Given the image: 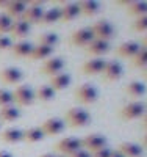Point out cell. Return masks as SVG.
I'll list each match as a JSON object with an SVG mask.
<instances>
[{
	"label": "cell",
	"mask_w": 147,
	"mask_h": 157,
	"mask_svg": "<svg viewBox=\"0 0 147 157\" xmlns=\"http://www.w3.org/2000/svg\"><path fill=\"white\" fill-rule=\"evenodd\" d=\"M64 124L69 126L71 129H82L85 126L89 124L91 121V115L85 110V109H80V107H74L69 109L64 115Z\"/></svg>",
	"instance_id": "6da1fadb"
},
{
	"label": "cell",
	"mask_w": 147,
	"mask_h": 157,
	"mask_svg": "<svg viewBox=\"0 0 147 157\" xmlns=\"http://www.w3.org/2000/svg\"><path fill=\"white\" fill-rule=\"evenodd\" d=\"M74 99L82 104V105H91L99 99V91L94 85L91 83H83L74 91Z\"/></svg>",
	"instance_id": "7a4b0ae2"
},
{
	"label": "cell",
	"mask_w": 147,
	"mask_h": 157,
	"mask_svg": "<svg viewBox=\"0 0 147 157\" xmlns=\"http://www.w3.org/2000/svg\"><path fill=\"white\" fill-rule=\"evenodd\" d=\"M13 96V104H16V107H30L35 102V91L27 86V85H19L14 88V91H11Z\"/></svg>",
	"instance_id": "3957f363"
},
{
	"label": "cell",
	"mask_w": 147,
	"mask_h": 157,
	"mask_svg": "<svg viewBox=\"0 0 147 157\" xmlns=\"http://www.w3.org/2000/svg\"><path fill=\"white\" fill-rule=\"evenodd\" d=\"M91 30H92V35H94V39H100V41H105V43H110L114 38V33H116L111 22L106 21V19L96 22L91 27Z\"/></svg>",
	"instance_id": "277c9868"
},
{
	"label": "cell",
	"mask_w": 147,
	"mask_h": 157,
	"mask_svg": "<svg viewBox=\"0 0 147 157\" xmlns=\"http://www.w3.org/2000/svg\"><path fill=\"white\" fill-rule=\"evenodd\" d=\"M53 149L57 152H60L63 157H68V155L74 154L75 151L82 149V140L77 137H64L55 143Z\"/></svg>",
	"instance_id": "5b68a950"
},
{
	"label": "cell",
	"mask_w": 147,
	"mask_h": 157,
	"mask_svg": "<svg viewBox=\"0 0 147 157\" xmlns=\"http://www.w3.org/2000/svg\"><path fill=\"white\" fill-rule=\"evenodd\" d=\"M145 112V107L144 104L139 102V101H133V102H128L125 105L119 110V116H121L122 121H133V120H138L141 118Z\"/></svg>",
	"instance_id": "8992f818"
},
{
	"label": "cell",
	"mask_w": 147,
	"mask_h": 157,
	"mask_svg": "<svg viewBox=\"0 0 147 157\" xmlns=\"http://www.w3.org/2000/svg\"><path fill=\"white\" fill-rule=\"evenodd\" d=\"M122 75H124V66H122L121 61L110 60V61L105 63V68H103V72H102L103 82H106V83L117 82V80H121Z\"/></svg>",
	"instance_id": "52a82bcc"
},
{
	"label": "cell",
	"mask_w": 147,
	"mask_h": 157,
	"mask_svg": "<svg viewBox=\"0 0 147 157\" xmlns=\"http://www.w3.org/2000/svg\"><path fill=\"white\" fill-rule=\"evenodd\" d=\"M80 140H82V148L85 151H88L89 154H94V152L106 148V145H108V140L99 134H89L85 138H80Z\"/></svg>",
	"instance_id": "ba28073f"
},
{
	"label": "cell",
	"mask_w": 147,
	"mask_h": 157,
	"mask_svg": "<svg viewBox=\"0 0 147 157\" xmlns=\"http://www.w3.org/2000/svg\"><path fill=\"white\" fill-rule=\"evenodd\" d=\"M42 13H44V8H42V2H27V10L22 14V21L27 22L28 25H33V24H39L42 17Z\"/></svg>",
	"instance_id": "9c48e42d"
},
{
	"label": "cell",
	"mask_w": 147,
	"mask_h": 157,
	"mask_svg": "<svg viewBox=\"0 0 147 157\" xmlns=\"http://www.w3.org/2000/svg\"><path fill=\"white\" fill-rule=\"evenodd\" d=\"M64 66H66L64 58H61V57H50V58L44 60V63H42L41 69H39V72H41L42 75L52 77V75H57V74L63 72Z\"/></svg>",
	"instance_id": "30bf717a"
},
{
	"label": "cell",
	"mask_w": 147,
	"mask_h": 157,
	"mask_svg": "<svg viewBox=\"0 0 147 157\" xmlns=\"http://www.w3.org/2000/svg\"><path fill=\"white\" fill-rule=\"evenodd\" d=\"M91 41H94V35H92V30L91 27H82L75 30L71 38H69V43L74 46V47H86Z\"/></svg>",
	"instance_id": "8fae6325"
},
{
	"label": "cell",
	"mask_w": 147,
	"mask_h": 157,
	"mask_svg": "<svg viewBox=\"0 0 147 157\" xmlns=\"http://www.w3.org/2000/svg\"><path fill=\"white\" fill-rule=\"evenodd\" d=\"M39 127H41L44 137H57L64 132L66 124L61 118H47Z\"/></svg>",
	"instance_id": "7c38bea8"
},
{
	"label": "cell",
	"mask_w": 147,
	"mask_h": 157,
	"mask_svg": "<svg viewBox=\"0 0 147 157\" xmlns=\"http://www.w3.org/2000/svg\"><path fill=\"white\" fill-rule=\"evenodd\" d=\"M0 80L6 85H17L24 80V72L19 68L8 66V68L0 71Z\"/></svg>",
	"instance_id": "4fadbf2b"
},
{
	"label": "cell",
	"mask_w": 147,
	"mask_h": 157,
	"mask_svg": "<svg viewBox=\"0 0 147 157\" xmlns=\"http://www.w3.org/2000/svg\"><path fill=\"white\" fill-rule=\"evenodd\" d=\"M105 63H106V60H103V58H91L82 64L80 71H82L83 75H99L103 72Z\"/></svg>",
	"instance_id": "5bb4252c"
},
{
	"label": "cell",
	"mask_w": 147,
	"mask_h": 157,
	"mask_svg": "<svg viewBox=\"0 0 147 157\" xmlns=\"http://www.w3.org/2000/svg\"><path fill=\"white\" fill-rule=\"evenodd\" d=\"M60 22H72L80 16V8L78 3L74 2H68V3H63L60 8Z\"/></svg>",
	"instance_id": "9a60e30c"
},
{
	"label": "cell",
	"mask_w": 147,
	"mask_h": 157,
	"mask_svg": "<svg viewBox=\"0 0 147 157\" xmlns=\"http://www.w3.org/2000/svg\"><path fill=\"white\" fill-rule=\"evenodd\" d=\"M85 52L88 55H92L94 58H102L103 55H106L110 52V43L100 41V39H94V41H91L85 47Z\"/></svg>",
	"instance_id": "2e32d148"
},
{
	"label": "cell",
	"mask_w": 147,
	"mask_h": 157,
	"mask_svg": "<svg viewBox=\"0 0 147 157\" xmlns=\"http://www.w3.org/2000/svg\"><path fill=\"white\" fill-rule=\"evenodd\" d=\"M25 10H27V2H22V0H8V3L5 6V14L9 16L13 21H17L22 17Z\"/></svg>",
	"instance_id": "e0dca14e"
},
{
	"label": "cell",
	"mask_w": 147,
	"mask_h": 157,
	"mask_svg": "<svg viewBox=\"0 0 147 157\" xmlns=\"http://www.w3.org/2000/svg\"><path fill=\"white\" fill-rule=\"evenodd\" d=\"M30 33V25L27 24V22H24L22 19H17V21H13V24H11V27H9V30H8V35H9V38L13 39H19V41H24V38Z\"/></svg>",
	"instance_id": "ac0fdd59"
},
{
	"label": "cell",
	"mask_w": 147,
	"mask_h": 157,
	"mask_svg": "<svg viewBox=\"0 0 147 157\" xmlns=\"http://www.w3.org/2000/svg\"><path fill=\"white\" fill-rule=\"evenodd\" d=\"M139 49H141L139 43H136V41H127V43H122V44H119V46L116 47V54L121 57V58H128V60H131L133 57L138 54Z\"/></svg>",
	"instance_id": "d6986e66"
},
{
	"label": "cell",
	"mask_w": 147,
	"mask_h": 157,
	"mask_svg": "<svg viewBox=\"0 0 147 157\" xmlns=\"http://www.w3.org/2000/svg\"><path fill=\"white\" fill-rule=\"evenodd\" d=\"M71 75L69 74H66V72H60V74H57V75H52V77H49V86L55 91H63V90H66L69 85H71Z\"/></svg>",
	"instance_id": "ffe728a7"
},
{
	"label": "cell",
	"mask_w": 147,
	"mask_h": 157,
	"mask_svg": "<svg viewBox=\"0 0 147 157\" xmlns=\"http://www.w3.org/2000/svg\"><path fill=\"white\" fill-rule=\"evenodd\" d=\"M116 149L124 157H142V148L139 145H136V143H131V141L119 143Z\"/></svg>",
	"instance_id": "44dd1931"
},
{
	"label": "cell",
	"mask_w": 147,
	"mask_h": 157,
	"mask_svg": "<svg viewBox=\"0 0 147 157\" xmlns=\"http://www.w3.org/2000/svg\"><path fill=\"white\" fill-rule=\"evenodd\" d=\"M78 8H80V14L85 17H94L100 13V3L96 0H83L78 2Z\"/></svg>",
	"instance_id": "7402d4cb"
},
{
	"label": "cell",
	"mask_w": 147,
	"mask_h": 157,
	"mask_svg": "<svg viewBox=\"0 0 147 157\" xmlns=\"http://www.w3.org/2000/svg\"><path fill=\"white\" fill-rule=\"evenodd\" d=\"M31 49H33V44L28 43V41H17L13 44L11 47V54L17 57V58H28L30 54H31Z\"/></svg>",
	"instance_id": "603a6c76"
},
{
	"label": "cell",
	"mask_w": 147,
	"mask_h": 157,
	"mask_svg": "<svg viewBox=\"0 0 147 157\" xmlns=\"http://www.w3.org/2000/svg\"><path fill=\"white\" fill-rule=\"evenodd\" d=\"M53 54V49L52 47H47V46H42V44H36L33 46L31 49V54H30V61H39V60H47L50 58Z\"/></svg>",
	"instance_id": "cb8c5ba5"
},
{
	"label": "cell",
	"mask_w": 147,
	"mask_h": 157,
	"mask_svg": "<svg viewBox=\"0 0 147 157\" xmlns=\"http://www.w3.org/2000/svg\"><path fill=\"white\" fill-rule=\"evenodd\" d=\"M42 138H44V134L39 126H33V127H28L27 130H22V141H25V143L33 145V143L41 141Z\"/></svg>",
	"instance_id": "d4e9b609"
},
{
	"label": "cell",
	"mask_w": 147,
	"mask_h": 157,
	"mask_svg": "<svg viewBox=\"0 0 147 157\" xmlns=\"http://www.w3.org/2000/svg\"><path fill=\"white\" fill-rule=\"evenodd\" d=\"M0 140L5 141V143H9V145L19 143V141H22V130L17 129V127H8V129L2 130Z\"/></svg>",
	"instance_id": "484cf974"
},
{
	"label": "cell",
	"mask_w": 147,
	"mask_h": 157,
	"mask_svg": "<svg viewBox=\"0 0 147 157\" xmlns=\"http://www.w3.org/2000/svg\"><path fill=\"white\" fill-rule=\"evenodd\" d=\"M20 118V110L11 104V105H6V107H2L0 109V121H5V123H13Z\"/></svg>",
	"instance_id": "4316f807"
},
{
	"label": "cell",
	"mask_w": 147,
	"mask_h": 157,
	"mask_svg": "<svg viewBox=\"0 0 147 157\" xmlns=\"http://www.w3.org/2000/svg\"><path fill=\"white\" fill-rule=\"evenodd\" d=\"M57 22H60V10L55 6V8H50V10H44L42 17H41V21H39L38 25H41V27H47V25L57 24Z\"/></svg>",
	"instance_id": "83f0119b"
},
{
	"label": "cell",
	"mask_w": 147,
	"mask_h": 157,
	"mask_svg": "<svg viewBox=\"0 0 147 157\" xmlns=\"http://www.w3.org/2000/svg\"><path fill=\"white\" fill-rule=\"evenodd\" d=\"M125 13L127 16H131V17H141L144 14H147V2H133L125 8Z\"/></svg>",
	"instance_id": "f1b7e54d"
},
{
	"label": "cell",
	"mask_w": 147,
	"mask_h": 157,
	"mask_svg": "<svg viewBox=\"0 0 147 157\" xmlns=\"http://www.w3.org/2000/svg\"><path fill=\"white\" fill-rule=\"evenodd\" d=\"M145 91H147L145 85L142 82H139V80H131L125 86V93L128 96H131V98H141V96L145 94Z\"/></svg>",
	"instance_id": "f546056e"
},
{
	"label": "cell",
	"mask_w": 147,
	"mask_h": 157,
	"mask_svg": "<svg viewBox=\"0 0 147 157\" xmlns=\"http://www.w3.org/2000/svg\"><path fill=\"white\" fill-rule=\"evenodd\" d=\"M55 91H53L49 85H42L39 86L38 90H35V101L39 102H50L53 98H55Z\"/></svg>",
	"instance_id": "4dcf8cb0"
},
{
	"label": "cell",
	"mask_w": 147,
	"mask_h": 157,
	"mask_svg": "<svg viewBox=\"0 0 147 157\" xmlns=\"http://www.w3.org/2000/svg\"><path fill=\"white\" fill-rule=\"evenodd\" d=\"M58 43H60V36L55 32H46L42 35H39V38H38V44H42V46H47L52 49Z\"/></svg>",
	"instance_id": "1f68e13d"
},
{
	"label": "cell",
	"mask_w": 147,
	"mask_h": 157,
	"mask_svg": "<svg viewBox=\"0 0 147 157\" xmlns=\"http://www.w3.org/2000/svg\"><path fill=\"white\" fill-rule=\"evenodd\" d=\"M130 61H131V66L136 68V69L147 68V49H145V47H141V49L138 50V54L133 57Z\"/></svg>",
	"instance_id": "d6a6232c"
},
{
	"label": "cell",
	"mask_w": 147,
	"mask_h": 157,
	"mask_svg": "<svg viewBox=\"0 0 147 157\" xmlns=\"http://www.w3.org/2000/svg\"><path fill=\"white\" fill-rule=\"evenodd\" d=\"M131 29H133V32H136V33L147 32V14H144L141 17H136L135 21H133V24H131Z\"/></svg>",
	"instance_id": "836d02e7"
},
{
	"label": "cell",
	"mask_w": 147,
	"mask_h": 157,
	"mask_svg": "<svg viewBox=\"0 0 147 157\" xmlns=\"http://www.w3.org/2000/svg\"><path fill=\"white\" fill-rule=\"evenodd\" d=\"M13 24V19L6 16L5 13H0V35H6Z\"/></svg>",
	"instance_id": "e575fe53"
},
{
	"label": "cell",
	"mask_w": 147,
	"mask_h": 157,
	"mask_svg": "<svg viewBox=\"0 0 147 157\" xmlns=\"http://www.w3.org/2000/svg\"><path fill=\"white\" fill-rule=\"evenodd\" d=\"M13 104V96H11V91L5 90V88H0V109L11 105Z\"/></svg>",
	"instance_id": "d590c367"
},
{
	"label": "cell",
	"mask_w": 147,
	"mask_h": 157,
	"mask_svg": "<svg viewBox=\"0 0 147 157\" xmlns=\"http://www.w3.org/2000/svg\"><path fill=\"white\" fill-rule=\"evenodd\" d=\"M13 47V39L6 35H0V50H8Z\"/></svg>",
	"instance_id": "8d00e7d4"
},
{
	"label": "cell",
	"mask_w": 147,
	"mask_h": 157,
	"mask_svg": "<svg viewBox=\"0 0 147 157\" xmlns=\"http://www.w3.org/2000/svg\"><path fill=\"white\" fill-rule=\"evenodd\" d=\"M110 155H111V149L108 146L97 151V152H94V154H91V157H110Z\"/></svg>",
	"instance_id": "74e56055"
},
{
	"label": "cell",
	"mask_w": 147,
	"mask_h": 157,
	"mask_svg": "<svg viewBox=\"0 0 147 157\" xmlns=\"http://www.w3.org/2000/svg\"><path fill=\"white\" fill-rule=\"evenodd\" d=\"M68 157H91V154H89L88 151H85V149L82 148V149L75 151L74 154H71V155H68Z\"/></svg>",
	"instance_id": "f35d334b"
},
{
	"label": "cell",
	"mask_w": 147,
	"mask_h": 157,
	"mask_svg": "<svg viewBox=\"0 0 147 157\" xmlns=\"http://www.w3.org/2000/svg\"><path fill=\"white\" fill-rule=\"evenodd\" d=\"M130 3H131V0H119V2H116V5H119V6H124V8H127Z\"/></svg>",
	"instance_id": "ab89813d"
},
{
	"label": "cell",
	"mask_w": 147,
	"mask_h": 157,
	"mask_svg": "<svg viewBox=\"0 0 147 157\" xmlns=\"http://www.w3.org/2000/svg\"><path fill=\"white\" fill-rule=\"evenodd\" d=\"M110 157H124V155L119 152L117 149H111V155H110Z\"/></svg>",
	"instance_id": "60d3db41"
},
{
	"label": "cell",
	"mask_w": 147,
	"mask_h": 157,
	"mask_svg": "<svg viewBox=\"0 0 147 157\" xmlns=\"http://www.w3.org/2000/svg\"><path fill=\"white\" fill-rule=\"evenodd\" d=\"M0 157H13V154H11V152H8V151L0 149Z\"/></svg>",
	"instance_id": "b9f144b4"
},
{
	"label": "cell",
	"mask_w": 147,
	"mask_h": 157,
	"mask_svg": "<svg viewBox=\"0 0 147 157\" xmlns=\"http://www.w3.org/2000/svg\"><path fill=\"white\" fill-rule=\"evenodd\" d=\"M142 127L147 130V113H144V115H142Z\"/></svg>",
	"instance_id": "7bdbcfd3"
},
{
	"label": "cell",
	"mask_w": 147,
	"mask_h": 157,
	"mask_svg": "<svg viewBox=\"0 0 147 157\" xmlns=\"http://www.w3.org/2000/svg\"><path fill=\"white\" fill-rule=\"evenodd\" d=\"M6 3H8V0H0V10H5Z\"/></svg>",
	"instance_id": "ee69618b"
},
{
	"label": "cell",
	"mask_w": 147,
	"mask_h": 157,
	"mask_svg": "<svg viewBox=\"0 0 147 157\" xmlns=\"http://www.w3.org/2000/svg\"><path fill=\"white\" fill-rule=\"evenodd\" d=\"M142 46L147 49V35H145V36H144V39H142Z\"/></svg>",
	"instance_id": "f6af8a7d"
},
{
	"label": "cell",
	"mask_w": 147,
	"mask_h": 157,
	"mask_svg": "<svg viewBox=\"0 0 147 157\" xmlns=\"http://www.w3.org/2000/svg\"><path fill=\"white\" fill-rule=\"evenodd\" d=\"M39 157H55L53 154H42V155H39Z\"/></svg>",
	"instance_id": "bcb514c9"
},
{
	"label": "cell",
	"mask_w": 147,
	"mask_h": 157,
	"mask_svg": "<svg viewBox=\"0 0 147 157\" xmlns=\"http://www.w3.org/2000/svg\"><path fill=\"white\" fill-rule=\"evenodd\" d=\"M144 146H145V148H147V134H145V135H144Z\"/></svg>",
	"instance_id": "7dc6e473"
},
{
	"label": "cell",
	"mask_w": 147,
	"mask_h": 157,
	"mask_svg": "<svg viewBox=\"0 0 147 157\" xmlns=\"http://www.w3.org/2000/svg\"><path fill=\"white\" fill-rule=\"evenodd\" d=\"M144 77H145V78H147V69H145V71H144Z\"/></svg>",
	"instance_id": "c3c4849f"
},
{
	"label": "cell",
	"mask_w": 147,
	"mask_h": 157,
	"mask_svg": "<svg viewBox=\"0 0 147 157\" xmlns=\"http://www.w3.org/2000/svg\"><path fill=\"white\" fill-rule=\"evenodd\" d=\"M61 157H63V155H61Z\"/></svg>",
	"instance_id": "681fc988"
}]
</instances>
